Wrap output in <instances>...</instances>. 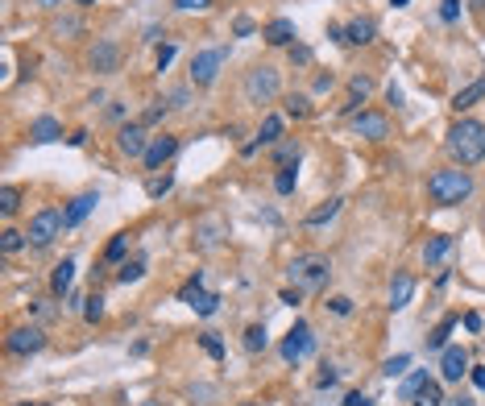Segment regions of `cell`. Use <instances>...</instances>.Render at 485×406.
Wrapping results in <instances>:
<instances>
[{
	"mask_svg": "<svg viewBox=\"0 0 485 406\" xmlns=\"http://www.w3.org/2000/svg\"><path fill=\"white\" fill-rule=\"evenodd\" d=\"M448 154L461 162V166H477L485 162V124L482 120H457L448 129Z\"/></svg>",
	"mask_w": 485,
	"mask_h": 406,
	"instance_id": "6da1fadb",
	"label": "cell"
},
{
	"mask_svg": "<svg viewBox=\"0 0 485 406\" xmlns=\"http://www.w3.org/2000/svg\"><path fill=\"white\" fill-rule=\"evenodd\" d=\"M428 195L440 207H457V203H465L473 195V174L469 170H436L428 178Z\"/></svg>",
	"mask_w": 485,
	"mask_h": 406,
	"instance_id": "7a4b0ae2",
	"label": "cell"
},
{
	"mask_svg": "<svg viewBox=\"0 0 485 406\" xmlns=\"http://www.w3.org/2000/svg\"><path fill=\"white\" fill-rule=\"evenodd\" d=\"M291 282H295V290H303V295H315V290H324L328 286V278H332V261L324 257V253H299L295 261H291Z\"/></svg>",
	"mask_w": 485,
	"mask_h": 406,
	"instance_id": "3957f363",
	"label": "cell"
},
{
	"mask_svg": "<svg viewBox=\"0 0 485 406\" xmlns=\"http://www.w3.org/2000/svg\"><path fill=\"white\" fill-rule=\"evenodd\" d=\"M278 91H282V71L278 66L262 62V66H253L245 75V100L249 104H270V100H278Z\"/></svg>",
	"mask_w": 485,
	"mask_h": 406,
	"instance_id": "277c9868",
	"label": "cell"
},
{
	"mask_svg": "<svg viewBox=\"0 0 485 406\" xmlns=\"http://www.w3.org/2000/svg\"><path fill=\"white\" fill-rule=\"evenodd\" d=\"M311 353H315V332H311L307 320H295L291 332L282 336V361H286V365H299V361H307Z\"/></svg>",
	"mask_w": 485,
	"mask_h": 406,
	"instance_id": "5b68a950",
	"label": "cell"
},
{
	"mask_svg": "<svg viewBox=\"0 0 485 406\" xmlns=\"http://www.w3.org/2000/svg\"><path fill=\"white\" fill-rule=\"evenodd\" d=\"M224 62H228V50H224V46H208V50H199V54L191 58V83H195V87H212Z\"/></svg>",
	"mask_w": 485,
	"mask_h": 406,
	"instance_id": "8992f818",
	"label": "cell"
},
{
	"mask_svg": "<svg viewBox=\"0 0 485 406\" xmlns=\"http://www.w3.org/2000/svg\"><path fill=\"white\" fill-rule=\"evenodd\" d=\"M62 232V212L58 207H42L33 220H29V228H25V237H29V245L33 249H46V245H54V237Z\"/></svg>",
	"mask_w": 485,
	"mask_h": 406,
	"instance_id": "52a82bcc",
	"label": "cell"
},
{
	"mask_svg": "<svg viewBox=\"0 0 485 406\" xmlns=\"http://www.w3.org/2000/svg\"><path fill=\"white\" fill-rule=\"evenodd\" d=\"M179 299H183V303H187V307H191L195 315H203V320L220 311V295L203 290V274H195V278H191V282H187V286L179 290Z\"/></svg>",
	"mask_w": 485,
	"mask_h": 406,
	"instance_id": "ba28073f",
	"label": "cell"
},
{
	"mask_svg": "<svg viewBox=\"0 0 485 406\" xmlns=\"http://www.w3.org/2000/svg\"><path fill=\"white\" fill-rule=\"evenodd\" d=\"M4 349H8L12 357H33V353H42V349H46V332H42L37 324L12 328V332H8V340H4Z\"/></svg>",
	"mask_w": 485,
	"mask_h": 406,
	"instance_id": "9c48e42d",
	"label": "cell"
},
{
	"mask_svg": "<svg viewBox=\"0 0 485 406\" xmlns=\"http://www.w3.org/2000/svg\"><path fill=\"white\" fill-rule=\"evenodd\" d=\"M87 62H91V71H95V75H112V71L120 66V46H116L112 37H100V41L91 46Z\"/></svg>",
	"mask_w": 485,
	"mask_h": 406,
	"instance_id": "30bf717a",
	"label": "cell"
},
{
	"mask_svg": "<svg viewBox=\"0 0 485 406\" xmlns=\"http://www.w3.org/2000/svg\"><path fill=\"white\" fill-rule=\"evenodd\" d=\"M149 141L154 137H145V124H120V133H116V149L125 158H145Z\"/></svg>",
	"mask_w": 485,
	"mask_h": 406,
	"instance_id": "8fae6325",
	"label": "cell"
},
{
	"mask_svg": "<svg viewBox=\"0 0 485 406\" xmlns=\"http://www.w3.org/2000/svg\"><path fill=\"white\" fill-rule=\"evenodd\" d=\"M353 133L365 137V141H386L390 137V120L382 112H357L353 116Z\"/></svg>",
	"mask_w": 485,
	"mask_h": 406,
	"instance_id": "7c38bea8",
	"label": "cell"
},
{
	"mask_svg": "<svg viewBox=\"0 0 485 406\" xmlns=\"http://www.w3.org/2000/svg\"><path fill=\"white\" fill-rule=\"evenodd\" d=\"M174 154H179V137L162 133V137H154V141H149V149H145V158H141V162H145V170H162Z\"/></svg>",
	"mask_w": 485,
	"mask_h": 406,
	"instance_id": "4fadbf2b",
	"label": "cell"
},
{
	"mask_svg": "<svg viewBox=\"0 0 485 406\" xmlns=\"http://www.w3.org/2000/svg\"><path fill=\"white\" fill-rule=\"evenodd\" d=\"M95 203H100V195L95 191H83V195H75L66 207H62V228H79L91 212H95Z\"/></svg>",
	"mask_w": 485,
	"mask_h": 406,
	"instance_id": "5bb4252c",
	"label": "cell"
},
{
	"mask_svg": "<svg viewBox=\"0 0 485 406\" xmlns=\"http://www.w3.org/2000/svg\"><path fill=\"white\" fill-rule=\"evenodd\" d=\"M469 373V353L461 349V344H448L444 353H440V378L444 382H461Z\"/></svg>",
	"mask_w": 485,
	"mask_h": 406,
	"instance_id": "9a60e30c",
	"label": "cell"
},
{
	"mask_svg": "<svg viewBox=\"0 0 485 406\" xmlns=\"http://www.w3.org/2000/svg\"><path fill=\"white\" fill-rule=\"evenodd\" d=\"M411 299H415V278H411L407 270H399V274L390 278V311L411 307Z\"/></svg>",
	"mask_w": 485,
	"mask_h": 406,
	"instance_id": "2e32d148",
	"label": "cell"
},
{
	"mask_svg": "<svg viewBox=\"0 0 485 406\" xmlns=\"http://www.w3.org/2000/svg\"><path fill=\"white\" fill-rule=\"evenodd\" d=\"M262 37H266L270 46H286V50H291V46H295V37H299V29H295V21H291V17H274V21L266 25V33H262Z\"/></svg>",
	"mask_w": 485,
	"mask_h": 406,
	"instance_id": "e0dca14e",
	"label": "cell"
},
{
	"mask_svg": "<svg viewBox=\"0 0 485 406\" xmlns=\"http://www.w3.org/2000/svg\"><path fill=\"white\" fill-rule=\"evenodd\" d=\"M374 33H378V25H374L369 17H353V21L345 25V41H349V46H369Z\"/></svg>",
	"mask_w": 485,
	"mask_h": 406,
	"instance_id": "ac0fdd59",
	"label": "cell"
},
{
	"mask_svg": "<svg viewBox=\"0 0 485 406\" xmlns=\"http://www.w3.org/2000/svg\"><path fill=\"white\" fill-rule=\"evenodd\" d=\"M452 245H457V237H448V232L428 237V245H423V261H428V266H440V261L452 253Z\"/></svg>",
	"mask_w": 485,
	"mask_h": 406,
	"instance_id": "d6986e66",
	"label": "cell"
},
{
	"mask_svg": "<svg viewBox=\"0 0 485 406\" xmlns=\"http://www.w3.org/2000/svg\"><path fill=\"white\" fill-rule=\"evenodd\" d=\"M62 137V124L54 120V116H37L33 124H29V141H37V145H50V141H58Z\"/></svg>",
	"mask_w": 485,
	"mask_h": 406,
	"instance_id": "ffe728a7",
	"label": "cell"
},
{
	"mask_svg": "<svg viewBox=\"0 0 485 406\" xmlns=\"http://www.w3.org/2000/svg\"><path fill=\"white\" fill-rule=\"evenodd\" d=\"M278 141H282V116H266L262 129H257V141L245 145V154H253L257 145H278Z\"/></svg>",
	"mask_w": 485,
	"mask_h": 406,
	"instance_id": "44dd1931",
	"label": "cell"
},
{
	"mask_svg": "<svg viewBox=\"0 0 485 406\" xmlns=\"http://www.w3.org/2000/svg\"><path fill=\"white\" fill-rule=\"evenodd\" d=\"M71 282H75V261H71V257H62V261L54 266V274H50V290L62 299V295H71Z\"/></svg>",
	"mask_w": 485,
	"mask_h": 406,
	"instance_id": "7402d4cb",
	"label": "cell"
},
{
	"mask_svg": "<svg viewBox=\"0 0 485 406\" xmlns=\"http://www.w3.org/2000/svg\"><path fill=\"white\" fill-rule=\"evenodd\" d=\"M411 406H444V390H440V382H436V378H428V382L419 386V394L411 398Z\"/></svg>",
	"mask_w": 485,
	"mask_h": 406,
	"instance_id": "603a6c76",
	"label": "cell"
},
{
	"mask_svg": "<svg viewBox=\"0 0 485 406\" xmlns=\"http://www.w3.org/2000/svg\"><path fill=\"white\" fill-rule=\"evenodd\" d=\"M482 95H485V79H473L465 91H457V95H452V108H457V112H465V108H473Z\"/></svg>",
	"mask_w": 485,
	"mask_h": 406,
	"instance_id": "cb8c5ba5",
	"label": "cell"
},
{
	"mask_svg": "<svg viewBox=\"0 0 485 406\" xmlns=\"http://www.w3.org/2000/svg\"><path fill=\"white\" fill-rule=\"evenodd\" d=\"M452 328H457V315H444V320H440V328L428 336V353H444V349H448V332H452Z\"/></svg>",
	"mask_w": 485,
	"mask_h": 406,
	"instance_id": "d4e9b609",
	"label": "cell"
},
{
	"mask_svg": "<svg viewBox=\"0 0 485 406\" xmlns=\"http://www.w3.org/2000/svg\"><path fill=\"white\" fill-rule=\"evenodd\" d=\"M282 108H286V116H295V120H307V116H311V100H307L303 91H291V95L282 100Z\"/></svg>",
	"mask_w": 485,
	"mask_h": 406,
	"instance_id": "484cf974",
	"label": "cell"
},
{
	"mask_svg": "<svg viewBox=\"0 0 485 406\" xmlns=\"http://www.w3.org/2000/svg\"><path fill=\"white\" fill-rule=\"evenodd\" d=\"M299 158H303V149H299L295 141H278V145H274V162H278V166H299Z\"/></svg>",
	"mask_w": 485,
	"mask_h": 406,
	"instance_id": "4316f807",
	"label": "cell"
},
{
	"mask_svg": "<svg viewBox=\"0 0 485 406\" xmlns=\"http://www.w3.org/2000/svg\"><path fill=\"white\" fill-rule=\"evenodd\" d=\"M295 183H299V166H278V174H274V191H278V195H291Z\"/></svg>",
	"mask_w": 485,
	"mask_h": 406,
	"instance_id": "83f0119b",
	"label": "cell"
},
{
	"mask_svg": "<svg viewBox=\"0 0 485 406\" xmlns=\"http://www.w3.org/2000/svg\"><path fill=\"white\" fill-rule=\"evenodd\" d=\"M266 344H270L266 324H249V328H245V353H262Z\"/></svg>",
	"mask_w": 485,
	"mask_h": 406,
	"instance_id": "f1b7e54d",
	"label": "cell"
},
{
	"mask_svg": "<svg viewBox=\"0 0 485 406\" xmlns=\"http://www.w3.org/2000/svg\"><path fill=\"white\" fill-rule=\"evenodd\" d=\"M349 91H353V100H349V112H357V104H361V100L374 91V79H369V75H357V79L349 83Z\"/></svg>",
	"mask_w": 485,
	"mask_h": 406,
	"instance_id": "f546056e",
	"label": "cell"
},
{
	"mask_svg": "<svg viewBox=\"0 0 485 406\" xmlns=\"http://www.w3.org/2000/svg\"><path fill=\"white\" fill-rule=\"evenodd\" d=\"M340 203H345V199H328L324 207H315V212L307 216V228H320V224H328V220H332V216L340 212Z\"/></svg>",
	"mask_w": 485,
	"mask_h": 406,
	"instance_id": "4dcf8cb0",
	"label": "cell"
},
{
	"mask_svg": "<svg viewBox=\"0 0 485 406\" xmlns=\"http://www.w3.org/2000/svg\"><path fill=\"white\" fill-rule=\"evenodd\" d=\"M137 278H145V257H133V261H125L120 270H116V282H137Z\"/></svg>",
	"mask_w": 485,
	"mask_h": 406,
	"instance_id": "1f68e13d",
	"label": "cell"
},
{
	"mask_svg": "<svg viewBox=\"0 0 485 406\" xmlns=\"http://www.w3.org/2000/svg\"><path fill=\"white\" fill-rule=\"evenodd\" d=\"M170 187H174V174H154V178H145V195H149V199H162Z\"/></svg>",
	"mask_w": 485,
	"mask_h": 406,
	"instance_id": "d6a6232c",
	"label": "cell"
},
{
	"mask_svg": "<svg viewBox=\"0 0 485 406\" xmlns=\"http://www.w3.org/2000/svg\"><path fill=\"white\" fill-rule=\"evenodd\" d=\"M17 207H21V187L4 183V187H0V212H4V216H12Z\"/></svg>",
	"mask_w": 485,
	"mask_h": 406,
	"instance_id": "836d02e7",
	"label": "cell"
},
{
	"mask_svg": "<svg viewBox=\"0 0 485 406\" xmlns=\"http://www.w3.org/2000/svg\"><path fill=\"white\" fill-rule=\"evenodd\" d=\"M25 245H29L25 232H17V228H4V232H0V249H4V253H21Z\"/></svg>",
	"mask_w": 485,
	"mask_h": 406,
	"instance_id": "e575fe53",
	"label": "cell"
},
{
	"mask_svg": "<svg viewBox=\"0 0 485 406\" xmlns=\"http://www.w3.org/2000/svg\"><path fill=\"white\" fill-rule=\"evenodd\" d=\"M129 253V232H120V237H112L108 241V249H104V261H120Z\"/></svg>",
	"mask_w": 485,
	"mask_h": 406,
	"instance_id": "d590c367",
	"label": "cell"
},
{
	"mask_svg": "<svg viewBox=\"0 0 485 406\" xmlns=\"http://www.w3.org/2000/svg\"><path fill=\"white\" fill-rule=\"evenodd\" d=\"M423 382H428V369H419V373H411V378H407V382L399 386V394H403V398L411 403V398L419 394V386H423Z\"/></svg>",
	"mask_w": 485,
	"mask_h": 406,
	"instance_id": "8d00e7d4",
	"label": "cell"
},
{
	"mask_svg": "<svg viewBox=\"0 0 485 406\" xmlns=\"http://www.w3.org/2000/svg\"><path fill=\"white\" fill-rule=\"evenodd\" d=\"M83 320H87V324H95V320H104V299H100V295H91V299H83Z\"/></svg>",
	"mask_w": 485,
	"mask_h": 406,
	"instance_id": "74e56055",
	"label": "cell"
},
{
	"mask_svg": "<svg viewBox=\"0 0 485 406\" xmlns=\"http://www.w3.org/2000/svg\"><path fill=\"white\" fill-rule=\"evenodd\" d=\"M199 344H203V353H208V357H216V361L224 357V340H220L216 332H203V336H199Z\"/></svg>",
	"mask_w": 485,
	"mask_h": 406,
	"instance_id": "f35d334b",
	"label": "cell"
},
{
	"mask_svg": "<svg viewBox=\"0 0 485 406\" xmlns=\"http://www.w3.org/2000/svg\"><path fill=\"white\" fill-rule=\"evenodd\" d=\"M407 365H411V357H407V353H399V357H390V361L382 365V373H386V378H403V373H407Z\"/></svg>",
	"mask_w": 485,
	"mask_h": 406,
	"instance_id": "ab89813d",
	"label": "cell"
},
{
	"mask_svg": "<svg viewBox=\"0 0 485 406\" xmlns=\"http://www.w3.org/2000/svg\"><path fill=\"white\" fill-rule=\"evenodd\" d=\"M328 311H332V315H349V311H353V299H349V295H332V299H328Z\"/></svg>",
	"mask_w": 485,
	"mask_h": 406,
	"instance_id": "60d3db41",
	"label": "cell"
},
{
	"mask_svg": "<svg viewBox=\"0 0 485 406\" xmlns=\"http://www.w3.org/2000/svg\"><path fill=\"white\" fill-rule=\"evenodd\" d=\"M291 62H295V66H311V46H299V41H295V46H291Z\"/></svg>",
	"mask_w": 485,
	"mask_h": 406,
	"instance_id": "b9f144b4",
	"label": "cell"
},
{
	"mask_svg": "<svg viewBox=\"0 0 485 406\" xmlns=\"http://www.w3.org/2000/svg\"><path fill=\"white\" fill-rule=\"evenodd\" d=\"M166 108H170V104H162V100H158V104H149V108H145V116H141V124H158V120L166 116Z\"/></svg>",
	"mask_w": 485,
	"mask_h": 406,
	"instance_id": "7bdbcfd3",
	"label": "cell"
},
{
	"mask_svg": "<svg viewBox=\"0 0 485 406\" xmlns=\"http://www.w3.org/2000/svg\"><path fill=\"white\" fill-rule=\"evenodd\" d=\"M174 8H179V12H208L212 0H174Z\"/></svg>",
	"mask_w": 485,
	"mask_h": 406,
	"instance_id": "ee69618b",
	"label": "cell"
},
{
	"mask_svg": "<svg viewBox=\"0 0 485 406\" xmlns=\"http://www.w3.org/2000/svg\"><path fill=\"white\" fill-rule=\"evenodd\" d=\"M79 29H83V21H79V17H66V21H58V25H54V33H58V37H62V33H79Z\"/></svg>",
	"mask_w": 485,
	"mask_h": 406,
	"instance_id": "f6af8a7d",
	"label": "cell"
},
{
	"mask_svg": "<svg viewBox=\"0 0 485 406\" xmlns=\"http://www.w3.org/2000/svg\"><path fill=\"white\" fill-rule=\"evenodd\" d=\"M336 378H340V373H336L332 365H324V369H320V378H315V386H320V390H328V386H336Z\"/></svg>",
	"mask_w": 485,
	"mask_h": 406,
	"instance_id": "bcb514c9",
	"label": "cell"
},
{
	"mask_svg": "<svg viewBox=\"0 0 485 406\" xmlns=\"http://www.w3.org/2000/svg\"><path fill=\"white\" fill-rule=\"evenodd\" d=\"M440 17L444 21H457L461 17V0H440Z\"/></svg>",
	"mask_w": 485,
	"mask_h": 406,
	"instance_id": "7dc6e473",
	"label": "cell"
},
{
	"mask_svg": "<svg viewBox=\"0 0 485 406\" xmlns=\"http://www.w3.org/2000/svg\"><path fill=\"white\" fill-rule=\"evenodd\" d=\"M170 62H174V46L166 41V46H158V71H166Z\"/></svg>",
	"mask_w": 485,
	"mask_h": 406,
	"instance_id": "c3c4849f",
	"label": "cell"
},
{
	"mask_svg": "<svg viewBox=\"0 0 485 406\" xmlns=\"http://www.w3.org/2000/svg\"><path fill=\"white\" fill-rule=\"evenodd\" d=\"M232 29H237V37H249L257 25H253V17H237V25H232Z\"/></svg>",
	"mask_w": 485,
	"mask_h": 406,
	"instance_id": "681fc988",
	"label": "cell"
},
{
	"mask_svg": "<svg viewBox=\"0 0 485 406\" xmlns=\"http://www.w3.org/2000/svg\"><path fill=\"white\" fill-rule=\"evenodd\" d=\"M345 406H374V398H369V394H361V390H353V394L345 398Z\"/></svg>",
	"mask_w": 485,
	"mask_h": 406,
	"instance_id": "f907efd6",
	"label": "cell"
},
{
	"mask_svg": "<svg viewBox=\"0 0 485 406\" xmlns=\"http://www.w3.org/2000/svg\"><path fill=\"white\" fill-rule=\"evenodd\" d=\"M332 83H336L332 71H328V75H315V91H332Z\"/></svg>",
	"mask_w": 485,
	"mask_h": 406,
	"instance_id": "816d5d0a",
	"label": "cell"
},
{
	"mask_svg": "<svg viewBox=\"0 0 485 406\" xmlns=\"http://www.w3.org/2000/svg\"><path fill=\"white\" fill-rule=\"evenodd\" d=\"M386 100L399 108V104H403V87H399V83H390V87H386Z\"/></svg>",
	"mask_w": 485,
	"mask_h": 406,
	"instance_id": "f5cc1de1",
	"label": "cell"
},
{
	"mask_svg": "<svg viewBox=\"0 0 485 406\" xmlns=\"http://www.w3.org/2000/svg\"><path fill=\"white\" fill-rule=\"evenodd\" d=\"M170 108H187V87H179V91H170Z\"/></svg>",
	"mask_w": 485,
	"mask_h": 406,
	"instance_id": "db71d44e",
	"label": "cell"
},
{
	"mask_svg": "<svg viewBox=\"0 0 485 406\" xmlns=\"http://www.w3.org/2000/svg\"><path fill=\"white\" fill-rule=\"evenodd\" d=\"M299 299H303V290H291V286H286V290H282V303H286V307H295V303H299Z\"/></svg>",
	"mask_w": 485,
	"mask_h": 406,
	"instance_id": "11a10c76",
	"label": "cell"
},
{
	"mask_svg": "<svg viewBox=\"0 0 485 406\" xmlns=\"http://www.w3.org/2000/svg\"><path fill=\"white\" fill-rule=\"evenodd\" d=\"M465 328H469V332H482V315H477V311H469V315H465Z\"/></svg>",
	"mask_w": 485,
	"mask_h": 406,
	"instance_id": "9f6ffc18",
	"label": "cell"
},
{
	"mask_svg": "<svg viewBox=\"0 0 485 406\" xmlns=\"http://www.w3.org/2000/svg\"><path fill=\"white\" fill-rule=\"evenodd\" d=\"M469 378H473V386H477V390H485V369H469Z\"/></svg>",
	"mask_w": 485,
	"mask_h": 406,
	"instance_id": "6f0895ef",
	"label": "cell"
},
{
	"mask_svg": "<svg viewBox=\"0 0 485 406\" xmlns=\"http://www.w3.org/2000/svg\"><path fill=\"white\" fill-rule=\"evenodd\" d=\"M33 4H37V8H46V12H54V8H58L62 0H33Z\"/></svg>",
	"mask_w": 485,
	"mask_h": 406,
	"instance_id": "680465c9",
	"label": "cell"
},
{
	"mask_svg": "<svg viewBox=\"0 0 485 406\" xmlns=\"http://www.w3.org/2000/svg\"><path fill=\"white\" fill-rule=\"evenodd\" d=\"M444 406H473V398H465V394L461 398H444Z\"/></svg>",
	"mask_w": 485,
	"mask_h": 406,
	"instance_id": "91938a15",
	"label": "cell"
},
{
	"mask_svg": "<svg viewBox=\"0 0 485 406\" xmlns=\"http://www.w3.org/2000/svg\"><path fill=\"white\" fill-rule=\"evenodd\" d=\"M390 4H394V8H407V4H411V0H390Z\"/></svg>",
	"mask_w": 485,
	"mask_h": 406,
	"instance_id": "94428289",
	"label": "cell"
},
{
	"mask_svg": "<svg viewBox=\"0 0 485 406\" xmlns=\"http://www.w3.org/2000/svg\"><path fill=\"white\" fill-rule=\"evenodd\" d=\"M75 4H79V8H87V4H95V0H75Z\"/></svg>",
	"mask_w": 485,
	"mask_h": 406,
	"instance_id": "6125c7cd",
	"label": "cell"
},
{
	"mask_svg": "<svg viewBox=\"0 0 485 406\" xmlns=\"http://www.w3.org/2000/svg\"><path fill=\"white\" fill-rule=\"evenodd\" d=\"M21 406H54V403H21Z\"/></svg>",
	"mask_w": 485,
	"mask_h": 406,
	"instance_id": "be15d7a7",
	"label": "cell"
},
{
	"mask_svg": "<svg viewBox=\"0 0 485 406\" xmlns=\"http://www.w3.org/2000/svg\"><path fill=\"white\" fill-rule=\"evenodd\" d=\"M245 406H262V403H245Z\"/></svg>",
	"mask_w": 485,
	"mask_h": 406,
	"instance_id": "e7e4bbea",
	"label": "cell"
}]
</instances>
